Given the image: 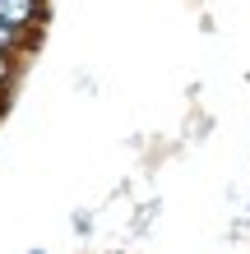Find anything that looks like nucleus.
<instances>
[{
  "label": "nucleus",
  "mask_w": 250,
  "mask_h": 254,
  "mask_svg": "<svg viewBox=\"0 0 250 254\" xmlns=\"http://www.w3.org/2000/svg\"><path fill=\"white\" fill-rule=\"evenodd\" d=\"M0 19H5L9 28L37 33L42 19H47V0H0Z\"/></svg>",
  "instance_id": "obj_1"
},
{
  "label": "nucleus",
  "mask_w": 250,
  "mask_h": 254,
  "mask_svg": "<svg viewBox=\"0 0 250 254\" xmlns=\"http://www.w3.org/2000/svg\"><path fill=\"white\" fill-rule=\"evenodd\" d=\"M19 65H23V56L0 51V93H9V88H14V79H19Z\"/></svg>",
  "instance_id": "obj_3"
},
{
  "label": "nucleus",
  "mask_w": 250,
  "mask_h": 254,
  "mask_svg": "<svg viewBox=\"0 0 250 254\" xmlns=\"http://www.w3.org/2000/svg\"><path fill=\"white\" fill-rule=\"evenodd\" d=\"M33 47H37V33L9 28L5 19H0V51H14V56H23V51H33Z\"/></svg>",
  "instance_id": "obj_2"
},
{
  "label": "nucleus",
  "mask_w": 250,
  "mask_h": 254,
  "mask_svg": "<svg viewBox=\"0 0 250 254\" xmlns=\"http://www.w3.org/2000/svg\"><path fill=\"white\" fill-rule=\"evenodd\" d=\"M0 111H5V93H0Z\"/></svg>",
  "instance_id": "obj_4"
}]
</instances>
